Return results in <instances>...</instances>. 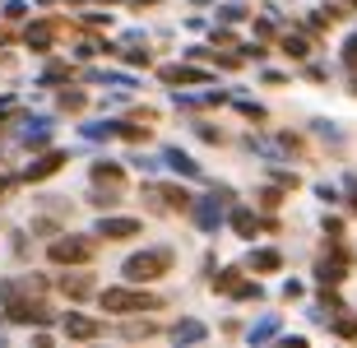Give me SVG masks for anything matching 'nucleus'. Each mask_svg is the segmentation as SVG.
<instances>
[{"label":"nucleus","instance_id":"f257e3e1","mask_svg":"<svg viewBox=\"0 0 357 348\" xmlns=\"http://www.w3.org/2000/svg\"><path fill=\"white\" fill-rule=\"evenodd\" d=\"M167 269H172V251H144V255H130V260H126V279L144 283V279L167 274Z\"/></svg>","mask_w":357,"mask_h":348},{"label":"nucleus","instance_id":"f03ea898","mask_svg":"<svg viewBox=\"0 0 357 348\" xmlns=\"http://www.w3.org/2000/svg\"><path fill=\"white\" fill-rule=\"evenodd\" d=\"M102 307L107 311H153L158 297H149V293H102Z\"/></svg>","mask_w":357,"mask_h":348},{"label":"nucleus","instance_id":"7ed1b4c3","mask_svg":"<svg viewBox=\"0 0 357 348\" xmlns=\"http://www.w3.org/2000/svg\"><path fill=\"white\" fill-rule=\"evenodd\" d=\"M93 246L89 241H56L52 246V260H89Z\"/></svg>","mask_w":357,"mask_h":348},{"label":"nucleus","instance_id":"20e7f679","mask_svg":"<svg viewBox=\"0 0 357 348\" xmlns=\"http://www.w3.org/2000/svg\"><path fill=\"white\" fill-rule=\"evenodd\" d=\"M102 237H112V241L139 237V223H135V218H107V223H102Z\"/></svg>","mask_w":357,"mask_h":348},{"label":"nucleus","instance_id":"39448f33","mask_svg":"<svg viewBox=\"0 0 357 348\" xmlns=\"http://www.w3.org/2000/svg\"><path fill=\"white\" fill-rule=\"evenodd\" d=\"M153 195H162V204H172V209H185V204H190V195H185V190H176V186H158Z\"/></svg>","mask_w":357,"mask_h":348},{"label":"nucleus","instance_id":"423d86ee","mask_svg":"<svg viewBox=\"0 0 357 348\" xmlns=\"http://www.w3.org/2000/svg\"><path fill=\"white\" fill-rule=\"evenodd\" d=\"M66 293H70V297H89V293H93V283L84 279V274H79V279H66Z\"/></svg>","mask_w":357,"mask_h":348},{"label":"nucleus","instance_id":"0eeeda50","mask_svg":"<svg viewBox=\"0 0 357 348\" xmlns=\"http://www.w3.org/2000/svg\"><path fill=\"white\" fill-rule=\"evenodd\" d=\"M232 228H237V232H241V237H251V232H255V218H251V214H246V209H241V214H237V218H232Z\"/></svg>","mask_w":357,"mask_h":348},{"label":"nucleus","instance_id":"6e6552de","mask_svg":"<svg viewBox=\"0 0 357 348\" xmlns=\"http://www.w3.org/2000/svg\"><path fill=\"white\" fill-rule=\"evenodd\" d=\"M66 330H70V335H79V339H89L93 330H98V325H93V321H79V316H75V321H70Z\"/></svg>","mask_w":357,"mask_h":348},{"label":"nucleus","instance_id":"1a4fd4ad","mask_svg":"<svg viewBox=\"0 0 357 348\" xmlns=\"http://www.w3.org/2000/svg\"><path fill=\"white\" fill-rule=\"evenodd\" d=\"M172 335H176V339H199V335H204V330H199L195 321H185V325H176Z\"/></svg>","mask_w":357,"mask_h":348},{"label":"nucleus","instance_id":"9d476101","mask_svg":"<svg viewBox=\"0 0 357 348\" xmlns=\"http://www.w3.org/2000/svg\"><path fill=\"white\" fill-rule=\"evenodd\" d=\"M255 269H278V255L274 251H260V255H255Z\"/></svg>","mask_w":357,"mask_h":348}]
</instances>
